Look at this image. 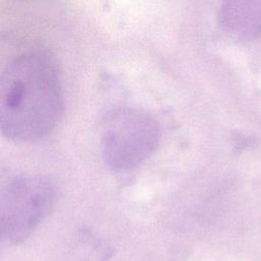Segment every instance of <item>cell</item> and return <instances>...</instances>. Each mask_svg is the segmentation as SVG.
<instances>
[{
	"mask_svg": "<svg viewBox=\"0 0 261 261\" xmlns=\"http://www.w3.org/2000/svg\"><path fill=\"white\" fill-rule=\"evenodd\" d=\"M63 109L59 72L53 56L35 49L17 56L1 75L0 123L2 134L30 142L47 136Z\"/></svg>",
	"mask_w": 261,
	"mask_h": 261,
	"instance_id": "6da1fadb",
	"label": "cell"
},
{
	"mask_svg": "<svg viewBox=\"0 0 261 261\" xmlns=\"http://www.w3.org/2000/svg\"><path fill=\"white\" fill-rule=\"evenodd\" d=\"M159 139V125L150 114L135 108L117 109L102 128L103 159L115 171L130 170L151 156Z\"/></svg>",
	"mask_w": 261,
	"mask_h": 261,
	"instance_id": "7a4b0ae2",
	"label": "cell"
},
{
	"mask_svg": "<svg viewBox=\"0 0 261 261\" xmlns=\"http://www.w3.org/2000/svg\"><path fill=\"white\" fill-rule=\"evenodd\" d=\"M56 187L47 176L21 174L1 193V233L8 244L25 241L52 209Z\"/></svg>",
	"mask_w": 261,
	"mask_h": 261,
	"instance_id": "3957f363",
	"label": "cell"
},
{
	"mask_svg": "<svg viewBox=\"0 0 261 261\" xmlns=\"http://www.w3.org/2000/svg\"><path fill=\"white\" fill-rule=\"evenodd\" d=\"M219 20L230 35L255 40L261 37V0H222Z\"/></svg>",
	"mask_w": 261,
	"mask_h": 261,
	"instance_id": "277c9868",
	"label": "cell"
}]
</instances>
